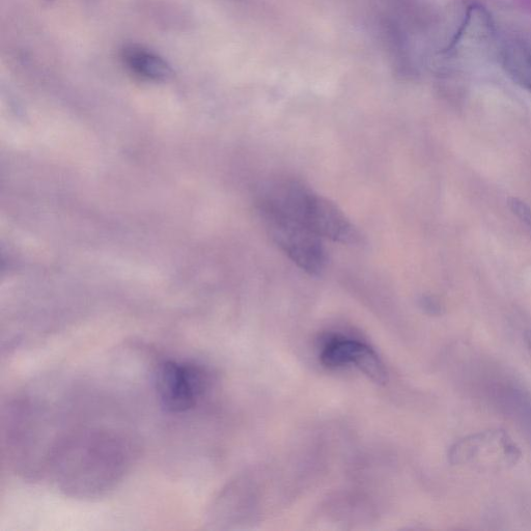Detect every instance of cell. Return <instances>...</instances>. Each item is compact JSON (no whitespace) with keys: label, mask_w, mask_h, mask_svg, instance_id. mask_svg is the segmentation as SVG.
I'll use <instances>...</instances> for the list:
<instances>
[{"label":"cell","mask_w":531,"mask_h":531,"mask_svg":"<svg viewBox=\"0 0 531 531\" xmlns=\"http://www.w3.org/2000/svg\"><path fill=\"white\" fill-rule=\"evenodd\" d=\"M503 68L522 89L531 94V48L519 41H508L501 48Z\"/></svg>","instance_id":"9"},{"label":"cell","mask_w":531,"mask_h":531,"mask_svg":"<svg viewBox=\"0 0 531 531\" xmlns=\"http://www.w3.org/2000/svg\"><path fill=\"white\" fill-rule=\"evenodd\" d=\"M508 205L511 211L531 230V208L517 198H510Z\"/></svg>","instance_id":"10"},{"label":"cell","mask_w":531,"mask_h":531,"mask_svg":"<svg viewBox=\"0 0 531 531\" xmlns=\"http://www.w3.org/2000/svg\"><path fill=\"white\" fill-rule=\"evenodd\" d=\"M258 213L270 238L302 271L316 276L325 271L328 258L321 237L285 216Z\"/></svg>","instance_id":"5"},{"label":"cell","mask_w":531,"mask_h":531,"mask_svg":"<svg viewBox=\"0 0 531 531\" xmlns=\"http://www.w3.org/2000/svg\"><path fill=\"white\" fill-rule=\"evenodd\" d=\"M423 310L430 315L439 316L443 312L442 304L434 297L425 296L421 300Z\"/></svg>","instance_id":"11"},{"label":"cell","mask_w":531,"mask_h":531,"mask_svg":"<svg viewBox=\"0 0 531 531\" xmlns=\"http://www.w3.org/2000/svg\"><path fill=\"white\" fill-rule=\"evenodd\" d=\"M524 339H525V344L528 348V351L531 354V330H528L525 332Z\"/></svg>","instance_id":"12"},{"label":"cell","mask_w":531,"mask_h":531,"mask_svg":"<svg viewBox=\"0 0 531 531\" xmlns=\"http://www.w3.org/2000/svg\"><path fill=\"white\" fill-rule=\"evenodd\" d=\"M121 60L127 70L138 78L149 81H166L174 76L172 66L156 52L129 44L121 50Z\"/></svg>","instance_id":"8"},{"label":"cell","mask_w":531,"mask_h":531,"mask_svg":"<svg viewBox=\"0 0 531 531\" xmlns=\"http://www.w3.org/2000/svg\"><path fill=\"white\" fill-rule=\"evenodd\" d=\"M522 454L510 435L493 429L466 436L456 442L449 458L453 465L480 471H501L514 467Z\"/></svg>","instance_id":"6"},{"label":"cell","mask_w":531,"mask_h":531,"mask_svg":"<svg viewBox=\"0 0 531 531\" xmlns=\"http://www.w3.org/2000/svg\"><path fill=\"white\" fill-rule=\"evenodd\" d=\"M320 358L328 368L354 366L376 383L387 381V372L378 354L358 341L345 338L330 340L321 351Z\"/></svg>","instance_id":"7"},{"label":"cell","mask_w":531,"mask_h":531,"mask_svg":"<svg viewBox=\"0 0 531 531\" xmlns=\"http://www.w3.org/2000/svg\"><path fill=\"white\" fill-rule=\"evenodd\" d=\"M257 208L292 219L322 239L347 245L363 241L358 228L337 205L296 180L264 183L257 195Z\"/></svg>","instance_id":"2"},{"label":"cell","mask_w":531,"mask_h":531,"mask_svg":"<svg viewBox=\"0 0 531 531\" xmlns=\"http://www.w3.org/2000/svg\"><path fill=\"white\" fill-rule=\"evenodd\" d=\"M137 457L132 439L109 428H77L64 433L50 457L46 477L62 494L95 500L114 492Z\"/></svg>","instance_id":"1"},{"label":"cell","mask_w":531,"mask_h":531,"mask_svg":"<svg viewBox=\"0 0 531 531\" xmlns=\"http://www.w3.org/2000/svg\"><path fill=\"white\" fill-rule=\"evenodd\" d=\"M208 372L198 363L175 359L164 360L157 367L154 385L164 410L186 413L197 407L207 394Z\"/></svg>","instance_id":"4"},{"label":"cell","mask_w":531,"mask_h":531,"mask_svg":"<svg viewBox=\"0 0 531 531\" xmlns=\"http://www.w3.org/2000/svg\"><path fill=\"white\" fill-rule=\"evenodd\" d=\"M49 413L32 398L10 401L3 413V445L8 463L24 479L46 477L48 463L62 434H55Z\"/></svg>","instance_id":"3"}]
</instances>
